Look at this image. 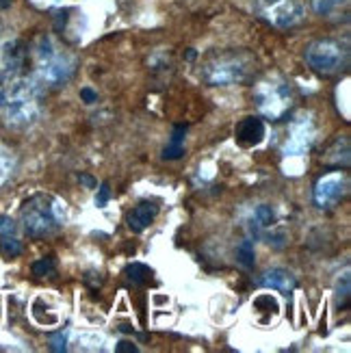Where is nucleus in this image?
<instances>
[{
  "mask_svg": "<svg viewBox=\"0 0 351 353\" xmlns=\"http://www.w3.org/2000/svg\"><path fill=\"white\" fill-rule=\"evenodd\" d=\"M256 65V59L245 50H230L212 54L202 65V79L212 87H228L245 83Z\"/></svg>",
  "mask_w": 351,
  "mask_h": 353,
  "instance_id": "3",
  "label": "nucleus"
},
{
  "mask_svg": "<svg viewBox=\"0 0 351 353\" xmlns=\"http://www.w3.org/2000/svg\"><path fill=\"white\" fill-rule=\"evenodd\" d=\"M312 139H314L312 119H310V115H301L291 126V137H288V141L284 145V152L288 157H299L312 145Z\"/></svg>",
  "mask_w": 351,
  "mask_h": 353,
  "instance_id": "9",
  "label": "nucleus"
},
{
  "mask_svg": "<svg viewBox=\"0 0 351 353\" xmlns=\"http://www.w3.org/2000/svg\"><path fill=\"white\" fill-rule=\"evenodd\" d=\"M15 223H13V219L11 217H7V214H0V236H11V234H15Z\"/></svg>",
  "mask_w": 351,
  "mask_h": 353,
  "instance_id": "23",
  "label": "nucleus"
},
{
  "mask_svg": "<svg viewBox=\"0 0 351 353\" xmlns=\"http://www.w3.org/2000/svg\"><path fill=\"white\" fill-rule=\"evenodd\" d=\"M312 11L323 20L341 22L349 15V0H308Z\"/></svg>",
  "mask_w": 351,
  "mask_h": 353,
  "instance_id": "11",
  "label": "nucleus"
},
{
  "mask_svg": "<svg viewBox=\"0 0 351 353\" xmlns=\"http://www.w3.org/2000/svg\"><path fill=\"white\" fill-rule=\"evenodd\" d=\"M81 180H83V182L87 184V187H96V182H94V180H91L89 176H81Z\"/></svg>",
  "mask_w": 351,
  "mask_h": 353,
  "instance_id": "29",
  "label": "nucleus"
},
{
  "mask_svg": "<svg viewBox=\"0 0 351 353\" xmlns=\"http://www.w3.org/2000/svg\"><path fill=\"white\" fill-rule=\"evenodd\" d=\"M54 269H57V265H54L52 258H41L33 265V275H37V278H46V275H52Z\"/></svg>",
  "mask_w": 351,
  "mask_h": 353,
  "instance_id": "21",
  "label": "nucleus"
},
{
  "mask_svg": "<svg viewBox=\"0 0 351 353\" xmlns=\"http://www.w3.org/2000/svg\"><path fill=\"white\" fill-rule=\"evenodd\" d=\"M254 219H256V225L258 228H267L273 223V219H276V214H273V208L269 204H263L258 206L256 212H254Z\"/></svg>",
  "mask_w": 351,
  "mask_h": 353,
  "instance_id": "20",
  "label": "nucleus"
},
{
  "mask_svg": "<svg viewBox=\"0 0 351 353\" xmlns=\"http://www.w3.org/2000/svg\"><path fill=\"white\" fill-rule=\"evenodd\" d=\"M237 258H239V263L245 269H252L256 265V252H254V241L252 239L243 241L239 245V248H237Z\"/></svg>",
  "mask_w": 351,
  "mask_h": 353,
  "instance_id": "18",
  "label": "nucleus"
},
{
  "mask_svg": "<svg viewBox=\"0 0 351 353\" xmlns=\"http://www.w3.org/2000/svg\"><path fill=\"white\" fill-rule=\"evenodd\" d=\"M306 63L310 70L323 76H334L349 65V43L341 39H317L306 46Z\"/></svg>",
  "mask_w": 351,
  "mask_h": 353,
  "instance_id": "4",
  "label": "nucleus"
},
{
  "mask_svg": "<svg viewBox=\"0 0 351 353\" xmlns=\"http://www.w3.org/2000/svg\"><path fill=\"white\" fill-rule=\"evenodd\" d=\"M109 197H111V189H109V184H102L100 187V191H98V195H96V204L98 206H106V202H109Z\"/></svg>",
  "mask_w": 351,
  "mask_h": 353,
  "instance_id": "25",
  "label": "nucleus"
},
{
  "mask_svg": "<svg viewBox=\"0 0 351 353\" xmlns=\"http://www.w3.org/2000/svg\"><path fill=\"white\" fill-rule=\"evenodd\" d=\"M185 134H187V126H176L174 128V134H172V141L165 145L163 150V157L165 159H180L182 154H185Z\"/></svg>",
  "mask_w": 351,
  "mask_h": 353,
  "instance_id": "14",
  "label": "nucleus"
},
{
  "mask_svg": "<svg viewBox=\"0 0 351 353\" xmlns=\"http://www.w3.org/2000/svg\"><path fill=\"white\" fill-rule=\"evenodd\" d=\"M39 83L28 81L20 72L0 74V113L9 126H28L39 117Z\"/></svg>",
  "mask_w": 351,
  "mask_h": 353,
  "instance_id": "1",
  "label": "nucleus"
},
{
  "mask_svg": "<svg viewBox=\"0 0 351 353\" xmlns=\"http://www.w3.org/2000/svg\"><path fill=\"white\" fill-rule=\"evenodd\" d=\"M261 284L271 290H280V293H291L297 286V278L286 269H271L261 278Z\"/></svg>",
  "mask_w": 351,
  "mask_h": 353,
  "instance_id": "13",
  "label": "nucleus"
},
{
  "mask_svg": "<svg viewBox=\"0 0 351 353\" xmlns=\"http://www.w3.org/2000/svg\"><path fill=\"white\" fill-rule=\"evenodd\" d=\"M284 243H286L284 232H276V234H271V236H269V245H273L276 250H282V248H284Z\"/></svg>",
  "mask_w": 351,
  "mask_h": 353,
  "instance_id": "27",
  "label": "nucleus"
},
{
  "mask_svg": "<svg viewBox=\"0 0 351 353\" xmlns=\"http://www.w3.org/2000/svg\"><path fill=\"white\" fill-rule=\"evenodd\" d=\"M13 167H15V159L11 154V150L0 143V187H3L9 180V176L13 174Z\"/></svg>",
  "mask_w": 351,
  "mask_h": 353,
  "instance_id": "17",
  "label": "nucleus"
},
{
  "mask_svg": "<svg viewBox=\"0 0 351 353\" xmlns=\"http://www.w3.org/2000/svg\"><path fill=\"white\" fill-rule=\"evenodd\" d=\"M74 74V59L54 48L48 37H41L37 43V83L59 87Z\"/></svg>",
  "mask_w": 351,
  "mask_h": 353,
  "instance_id": "5",
  "label": "nucleus"
},
{
  "mask_svg": "<svg viewBox=\"0 0 351 353\" xmlns=\"http://www.w3.org/2000/svg\"><path fill=\"white\" fill-rule=\"evenodd\" d=\"M81 100L87 102V104H94V102H98V94H96L94 89L83 87V89H81Z\"/></svg>",
  "mask_w": 351,
  "mask_h": 353,
  "instance_id": "26",
  "label": "nucleus"
},
{
  "mask_svg": "<svg viewBox=\"0 0 351 353\" xmlns=\"http://www.w3.org/2000/svg\"><path fill=\"white\" fill-rule=\"evenodd\" d=\"M349 293H351V286H349V271H347L343 275V286L341 284L337 286V301H339V305H345L347 303Z\"/></svg>",
  "mask_w": 351,
  "mask_h": 353,
  "instance_id": "22",
  "label": "nucleus"
},
{
  "mask_svg": "<svg viewBox=\"0 0 351 353\" xmlns=\"http://www.w3.org/2000/svg\"><path fill=\"white\" fill-rule=\"evenodd\" d=\"M254 13L276 28H293L306 18L301 0H254Z\"/></svg>",
  "mask_w": 351,
  "mask_h": 353,
  "instance_id": "7",
  "label": "nucleus"
},
{
  "mask_svg": "<svg viewBox=\"0 0 351 353\" xmlns=\"http://www.w3.org/2000/svg\"><path fill=\"white\" fill-rule=\"evenodd\" d=\"M349 193V176L347 172H330L321 176L314 184V204L321 210H330L343 202Z\"/></svg>",
  "mask_w": 351,
  "mask_h": 353,
  "instance_id": "8",
  "label": "nucleus"
},
{
  "mask_svg": "<svg viewBox=\"0 0 351 353\" xmlns=\"http://www.w3.org/2000/svg\"><path fill=\"white\" fill-rule=\"evenodd\" d=\"M124 275H126V280L132 282L134 286H143L146 282L152 280V269L146 265H139V263H132L124 269Z\"/></svg>",
  "mask_w": 351,
  "mask_h": 353,
  "instance_id": "16",
  "label": "nucleus"
},
{
  "mask_svg": "<svg viewBox=\"0 0 351 353\" xmlns=\"http://www.w3.org/2000/svg\"><path fill=\"white\" fill-rule=\"evenodd\" d=\"M234 139L243 148L258 145V143L265 139V124H263V119H258V117H245L237 126Z\"/></svg>",
  "mask_w": 351,
  "mask_h": 353,
  "instance_id": "10",
  "label": "nucleus"
},
{
  "mask_svg": "<svg viewBox=\"0 0 351 353\" xmlns=\"http://www.w3.org/2000/svg\"><path fill=\"white\" fill-rule=\"evenodd\" d=\"M159 214V206L157 202H141L139 206H134V210L128 214V228L132 232H143V230L157 219Z\"/></svg>",
  "mask_w": 351,
  "mask_h": 353,
  "instance_id": "12",
  "label": "nucleus"
},
{
  "mask_svg": "<svg viewBox=\"0 0 351 353\" xmlns=\"http://www.w3.org/2000/svg\"><path fill=\"white\" fill-rule=\"evenodd\" d=\"M66 343H68L66 334L61 332V334H57V336H52V339H50V349H52V351H66V349H68Z\"/></svg>",
  "mask_w": 351,
  "mask_h": 353,
  "instance_id": "24",
  "label": "nucleus"
},
{
  "mask_svg": "<svg viewBox=\"0 0 351 353\" xmlns=\"http://www.w3.org/2000/svg\"><path fill=\"white\" fill-rule=\"evenodd\" d=\"M254 98L261 113L269 119H282L293 104V91L291 85L280 79H267L261 81L254 89Z\"/></svg>",
  "mask_w": 351,
  "mask_h": 353,
  "instance_id": "6",
  "label": "nucleus"
},
{
  "mask_svg": "<svg viewBox=\"0 0 351 353\" xmlns=\"http://www.w3.org/2000/svg\"><path fill=\"white\" fill-rule=\"evenodd\" d=\"M0 252H3L7 258H18L22 254V243H20L18 234L0 236Z\"/></svg>",
  "mask_w": 351,
  "mask_h": 353,
  "instance_id": "19",
  "label": "nucleus"
},
{
  "mask_svg": "<svg viewBox=\"0 0 351 353\" xmlns=\"http://www.w3.org/2000/svg\"><path fill=\"white\" fill-rule=\"evenodd\" d=\"M11 5V0H0V9H7Z\"/></svg>",
  "mask_w": 351,
  "mask_h": 353,
  "instance_id": "30",
  "label": "nucleus"
},
{
  "mask_svg": "<svg viewBox=\"0 0 351 353\" xmlns=\"http://www.w3.org/2000/svg\"><path fill=\"white\" fill-rule=\"evenodd\" d=\"M115 349H117L119 353H137V351H139V349H137V347H134L132 343H128V341H121Z\"/></svg>",
  "mask_w": 351,
  "mask_h": 353,
  "instance_id": "28",
  "label": "nucleus"
},
{
  "mask_svg": "<svg viewBox=\"0 0 351 353\" xmlns=\"http://www.w3.org/2000/svg\"><path fill=\"white\" fill-rule=\"evenodd\" d=\"M66 208L57 197L37 193L28 197L20 208V221L24 225V232L30 239H48L59 232L63 225Z\"/></svg>",
  "mask_w": 351,
  "mask_h": 353,
  "instance_id": "2",
  "label": "nucleus"
},
{
  "mask_svg": "<svg viewBox=\"0 0 351 353\" xmlns=\"http://www.w3.org/2000/svg\"><path fill=\"white\" fill-rule=\"evenodd\" d=\"M345 137V134H343ZM341 137L337 141H334L332 145H330V150H328V154H323V163L325 165H337V167H349V145L341 152Z\"/></svg>",
  "mask_w": 351,
  "mask_h": 353,
  "instance_id": "15",
  "label": "nucleus"
}]
</instances>
